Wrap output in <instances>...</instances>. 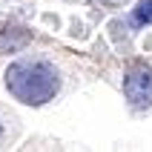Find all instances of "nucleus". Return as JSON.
Here are the masks:
<instances>
[{"instance_id": "1", "label": "nucleus", "mask_w": 152, "mask_h": 152, "mask_svg": "<svg viewBox=\"0 0 152 152\" xmlns=\"http://www.w3.org/2000/svg\"><path fill=\"white\" fill-rule=\"evenodd\" d=\"M3 80H6L9 95L26 106H43L60 89L58 69L40 58H20L15 63H9Z\"/></svg>"}, {"instance_id": "2", "label": "nucleus", "mask_w": 152, "mask_h": 152, "mask_svg": "<svg viewBox=\"0 0 152 152\" xmlns=\"http://www.w3.org/2000/svg\"><path fill=\"white\" fill-rule=\"evenodd\" d=\"M124 95L135 109L152 106V69L149 66H132L124 75Z\"/></svg>"}, {"instance_id": "3", "label": "nucleus", "mask_w": 152, "mask_h": 152, "mask_svg": "<svg viewBox=\"0 0 152 152\" xmlns=\"http://www.w3.org/2000/svg\"><path fill=\"white\" fill-rule=\"evenodd\" d=\"M15 32H17V26H6V29H3V32H0V49L3 52H17V49H23L26 43H29V37H32V34L26 32V34H20V37H15Z\"/></svg>"}, {"instance_id": "4", "label": "nucleus", "mask_w": 152, "mask_h": 152, "mask_svg": "<svg viewBox=\"0 0 152 152\" xmlns=\"http://www.w3.org/2000/svg\"><path fill=\"white\" fill-rule=\"evenodd\" d=\"M152 23V0H141L132 9V26H149Z\"/></svg>"}, {"instance_id": "5", "label": "nucleus", "mask_w": 152, "mask_h": 152, "mask_svg": "<svg viewBox=\"0 0 152 152\" xmlns=\"http://www.w3.org/2000/svg\"><path fill=\"white\" fill-rule=\"evenodd\" d=\"M0 135H3V124H0Z\"/></svg>"}]
</instances>
